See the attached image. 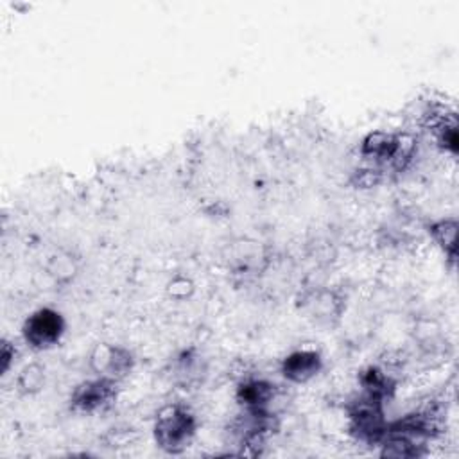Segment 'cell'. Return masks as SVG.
I'll list each match as a JSON object with an SVG mask.
<instances>
[{
    "instance_id": "cell-4",
    "label": "cell",
    "mask_w": 459,
    "mask_h": 459,
    "mask_svg": "<svg viewBox=\"0 0 459 459\" xmlns=\"http://www.w3.org/2000/svg\"><path fill=\"white\" fill-rule=\"evenodd\" d=\"M117 398V382L97 377L93 380H84L70 394L72 409L86 414H93L108 409Z\"/></svg>"
},
{
    "instance_id": "cell-10",
    "label": "cell",
    "mask_w": 459,
    "mask_h": 459,
    "mask_svg": "<svg viewBox=\"0 0 459 459\" xmlns=\"http://www.w3.org/2000/svg\"><path fill=\"white\" fill-rule=\"evenodd\" d=\"M16 384H18V391L22 394H34V393L41 391V387L45 384V369L39 364H29L18 375Z\"/></svg>"
},
{
    "instance_id": "cell-11",
    "label": "cell",
    "mask_w": 459,
    "mask_h": 459,
    "mask_svg": "<svg viewBox=\"0 0 459 459\" xmlns=\"http://www.w3.org/2000/svg\"><path fill=\"white\" fill-rule=\"evenodd\" d=\"M47 271L50 276H54L56 281H68L75 274L77 265H75V260L72 258V255L57 253V255L50 256Z\"/></svg>"
},
{
    "instance_id": "cell-5",
    "label": "cell",
    "mask_w": 459,
    "mask_h": 459,
    "mask_svg": "<svg viewBox=\"0 0 459 459\" xmlns=\"http://www.w3.org/2000/svg\"><path fill=\"white\" fill-rule=\"evenodd\" d=\"M133 353L118 344H97L90 355V366L97 377L122 380L133 369Z\"/></svg>"
},
{
    "instance_id": "cell-12",
    "label": "cell",
    "mask_w": 459,
    "mask_h": 459,
    "mask_svg": "<svg viewBox=\"0 0 459 459\" xmlns=\"http://www.w3.org/2000/svg\"><path fill=\"white\" fill-rule=\"evenodd\" d=\"M194 290V285L190 280L179 276V278H174L170 283H169V294L172 298H178V299H183L186 298L190 292Z\"/></svg>"
},
{
    "instance_id": "cell-1",
    "label": "cell",
    "mask_w": 459,
    "mask_h": 459,
    "mask_svg": "<svg viewBox=\"0 0 459 459\" xmlns=\"http://www.w3.org/2000/svg\"><path fill=\"white\" fill-rule=\"evenodd\" d=\"M195 436V416L183 405L172 403L163 407L154 423L156 443L170 454H179Z\"/></svg>"
},
{
    "instance_id": "cell-3",
    "label": "cell",
    "mask_w": 459,
    "mask_h": 459,
    "mask_svg": "<svg viewBox=\"0 0 459 459\" xmlns=\"http://www.w3.org/2000/svg\"><path fill=\"white\" fill-rule=\"evenodd\" d=\"M385 430L387 423L384 420L382 400L366 394L351 411V432L366 443H377L384 439Z\"/></svg>"
},
{
    "instance_id": "cell-2",
    "label": "cell",
    "mask_w": 459,
    "mask_h": 459,
    "mask_svg": "<svg viewBox=\"0 0 459 459\" xmlns=\"http://www.w3.org/2000/svg\"><path fill=\"white\" fill-rule=\"evenodd\" d=\"M22 333L30 348L48 350L61 341L65 333V319L57 310L43 307L25 319Z\"/></svg>"
},
{
    "instance_id": "cell-6",
    "label": "cell",
    "mask_w": 459,
    "mask_h": 459,
    "mask_svg": "<svg viewBox=\"0 0 459 459\" xmlns=\"http://www.w3.org/2000/svg\"><path fill=\"white\" fill-rule=\"evenodd\" d=\"M362 154L375 163H391L402 165V160L411 156V149L405 147V136L375 131L369 133L360 147Z\"/></svg>"
},
{
    "instance_id": "cell-7",
    "label": "cell",
    "mask_w": 459,
    "mask_h": 459,
    "mask_svg": "<svg viewBox=\"0 0 459 459\" xmlns=\"http://www.w3.org/2000/svg\"><path fill=\"white\" fill-rule=\"evenodd\" d=\"M321 366L323 359L319 351L303 348L289 353L281 360V375L294 384H305L321 371Z\"/></svg>"
},
{
    "instance_id": "cell-8",
    "label": "cell",
    "mask_w": 459,
    "mask_h": 459,
    "mask_svg": "<svg viewBox=\"0 0 459 459\" xmlns=\"http://www.w3.org/2000/svg\"><path fill=\"white\" fill-rule=\"evenodd\" d=\"M274 396V387L265 380H246L237 389V400L244 409H265Z\"/></svg>"
},
{
    "instance_id": "cell-13",
    "label": "cell",
    "mask_w": 459,
    "mask_h": 459,
    "mask_svg": "<svg viewBox=\"0 0 459 459\" xmlns=\"http://www.w3.org/2000/svg\"><path fill=\"white\" fill-rule=\"evenodd\" d=\"M14 359V346H11L7 341L2 346V371L7 373L11 368V360Z\"/></svg>"
},
{
    "instance_id": "cell-9",
    "label": "cell",
    "mask_w": 459,
    "mask_h": 459,
    "mask_svg": "<svg viewBox=\"0 0 459 459\" xmlns=\"http://www.w3.org/2000/svg\"><path fill=\"white\" fill-rule=\"evenodd\" d=\"M430 233H432L434 240L439 244V247L445 251V255L450 260H454L455 258V233H457L455 219L436 221L430 226Z\"/></svg>"
}]
</instances>
